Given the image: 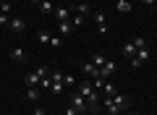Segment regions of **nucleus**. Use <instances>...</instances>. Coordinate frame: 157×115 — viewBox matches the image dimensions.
<instances>
[{
    "label": "nucleus",
    "instance_id": "nucleus-1",
    "mask_svg": "<svg viewBox=\"0 0 157 115\" xmlns=\"http://www.w3.org/2000/svg\"><path fill=\"white\" fill-rule=\"evenodd\" d=\"M78 94L81 97H86V105H89V115L97 110V105H100V92L94 89V84L92 81H81L78 84Z\"/></svg>",
    "mask_w": 157,
    "mask_h": 115
},
{
    "label": "nucleus",
    "instance_id": "nucleus-2",
    "mask_svg": "<svg viewBox=\"0 0 157 115\" xmlns=\"http://www.w3.org/2000/svg\"><path fill=\"white\" fill-rule=\"evenodd\" d=\"M71 105H73V107H76L78 110V113H84V115H89V105H86V97H81V94H73V97H71Z\"/></svg>",
    "mask_w": 157,
    "mask_h": 115
},
{
    "label": "nucleus",
    "instance_id": "nucleus-3",
    "mask_svg": "<svg viewBox=\"0 0 157 115\" xmlns=\"http://www.w3.org/2000/svg\"><path fill=\"white\" fill-rule=\"evenodd\" d=\"M147 60H149V47H141V50H136V55L131 58V66L139 68L141 63H147Z\"/></svg>",
    "mask_w": 157,
    "mask_h": 115
},
{
    "label": "nucleus",
    "instance_id": "nucleus-4",
    "mask_svg": "<svg viewBox=\"0 0 157 115\" xmlns=\"http://www.w3.org/2000/svg\"><path fill=\"white\" fill-rule=\"evenodd\" d=\"M50 76H52V92H55V94H63V92H66V84H63V73H60V71H52Z\"/></svg>",
    "mask_w": 157,
    "mask_h": 115
},
{
    "label": "nucleus",
    "instance_id": "nucleus-5",
    "mask_svg": "<svg viewBox=\"0 0 157 115\" xmlns=\"http://www.w3.org/2000/svg\"><path fill=\"white\" fill-rule=\"evenodd\" d=\"M92 21H94L97 26H100V32H102V34L107 32V16H105L102 11H94V13H92Z\"/></svg>",
    "mask_w": 157,
    "mask_h": 115
},
{
    "label": "nucleus",
    "instance_id": "nucleus-6",
    "mask_svg": "<svg viewBox=\"0 0 157 115\" xmlns=\"http://www.w3.org/2000/svg\"><path fill=\"white\" fill-rule=\"evenodd\" d=\"M113 102L118 105V110H121V113L131 107V97H126V94H115V97H113Z\"/></svg>",
    "mask_w": 157,
    "mask_h": 115
},
{
    "label": "nucleus",
    "instance_id": "nucleus-7",
    "mask_svg": "<svg viewBox=\"0 0 157 115\" xmlns=\"http://www.w3.org/2000/svg\"><path fill=\"white\" fill-rule=\"evenodd\" d=\"M113 73H115V63H113V60H105V66L100 68V79H110Z\"/></svg>",
    "mask_w": 157,
    "mask_h": 115
},
{
    "label": "nucleus",
    "instance_id": "nucleus-8",
    "mask_svg": "<svg viewBox=\"0 0 157 115\" xmlns=\"http://www.w3.org/2000/svg\"><path fill=\"white\" fill-rule=\"evenodd\" d=\"M8 26H11L13 32H16V34H21L24 29H26V21H24L21 16H16V18H11V24H8Z\"/></svg>",
    "mask_w": 157,
    "mask_h": 115
},
{
    "label": "nucleus",
    "instance_id": "nucleus-9",
    "mask_svg": "<svg viewBox=\"0 0 157 115\" xmlns=\"http://www.w3.org/2000/svg\"><path fill=\"white\" fill-rule=\"evenodd\" d=\"M102 105H105L107 115H121V110H118V105L113 102V97H105V99H102Z\"/></svg>",
    "mask_w": 157,
    "mask_h": 115
},
{
    "label": "nucleus",
    "instance_id": "nucleus-10",
    "mask_svg": "<svg viewBox=\"0 0 157 115\" xmlns=\"http://www.w3.org/2000/svg\"><path fill=\"white\" fill-rule=\"evenodd\" d=\"M84 73H86L89 79H100V68H97L92 60H89V63H84Z\"/></svg>",
    "mask_w": 157,
    "mask_h": 115
},
{
    "label": "nucleus",
    "instance_id": "nucleus-11",
    "mask_svg": "<svg viewBox=\"0 0 157 115\" xmlns=\"http://www.w3.org/2000/svg\"><path fill=\"white\" fill-rule=\"evenodd\" d=\"M52 16H55L58 21H68V18H71V8H55Z\"/></svg>",
    "mask_w": 157,
    "mask_h": 115
},
{
    "label": "nucleus",
    "instance_id": "nucleus-12",
    "mask_svg": "<svg viewBox=\"0 0 157 115\" xmlns=\"http://www.w3.org/2000/svg\"><path fill=\"white\" fill-rule=\"evenodd\" d=\"M8 58H11L13 63H24V60H26V58H24V50H21V47H13Z\"/></svg>",
    "mask_w": 157,
    "mask_h": 115
},
{
    "label": "nucleus",
    "instance_id": "nucleus-13",
    "mask_svg": "<svg viewBox=\"0 0 157 115\" xmlns=\"http://www.w3.org/2000/svg\"><path fill=\"white\" fill-rule=\"evenodd\" d=\"M24 81H26V86H37V84L42 81V79L37 76V71H29L26 76H24Z\"/></svg>",
    "mask_w": 157,
    "mask_h": 115
},
{
    "label": "nucleus",
    "instance_id": "nucleus-14",
    "mask_svg": "<svg viewBox=\"0 0 157 115\" xmlns=\"http://www.w3.org/2000/svg\"><path fill=\"white\" fill-rule=\"evenodd\" d=\"M115 6H118L121 13H131V11H134V6H131L128 0H115Z\"/></svg>",
    "mask_w": 157,
    "mask_h": 115
},
{
    "label": "nucleus",
    "instance_id": "nucleus-15",
    "mask_svg": "<svg viewBox=\"0 0 157 115\" xmlns=\"http://www.w3.org/2000/svg\"><path fill=\"white\" fill-rule=\"evenodd\" d=\"M71 11H76V13H81V16H92V8L86 6V3H78V6H73Z\"/></svg>",
    "mask_w": 157,
    "mask_h": 115
},
{
    "label": "nucleus",
    "instance_id": "nucleus-16",
    "mask_svg": "<svg viewBox=\"0 0 157 115\" xmlns=\"http://www.w3.org/2000/svg\"><path fill=\"white\" fill-rule=\"evenodd\" d=\"M58 24H60V37H68V34L73 32V24L71 21H58Z\"/></svg>",
    "mask_w": 157,
    "mask_h": 115
},
{
    "label": "nucleus",
    "instance_id": "nucleus-17",
    "mask_svg": "<svg viewBox=\"0 0 157 115\" xmlns=\"http://www.w3.org/2000/svg\"><path fill=\"white\" fill-rule=\"evenodd\" d=\"M100 92H102V97H115V86H113V84H102V89H100Z\"/></svg>",
    "mask_w": 157,
    "mask_h": 115
},
{
    "label": "nucleus",
    "instance_id": "nucleus-18",
    "mask_svg": "<svg viewBox=\"0 0 157 115\" xmlns=\"http://www.w3.org/2000/svg\"><path fill=\"white\" fill-rule=\"evenodd\" d=\"M39 11H42V13H55V6H52V0H45V3H39Z\"/></svg>",
    "mask_w": 157,
    "mask_h": 115
},
{
    "label": "nucleus",
    "instance_id": "nucleus-19",
    "mask_svg": "<svg viewBox=\"0 0 157 115\" xmlns=\"http://www.w3.org/2000/svg\"><path fill=\"white\" fill-rule=\"evenodd\" d=\"M123 55H126V58H134V55H136V44H134V42L123 44Z\"/></svg>",
    "mask_w": 157,
    "mask_h": 115
},
{
    "label": "nucleus",
    "instance_id": "nucleus-20",
    "mask_svg": "<svg viewBox=\"0 0 157 115\" xmlns=\"http://www.w3.org/2000/svg\"><path fill=\"white\" fill-rule=\"evenodd\" d=\"M105 60H107V58H105V55H102V52H97V55H92V63H94L97 68H102V66H105Z\"/></svg>",
    "mask_w": 157,
    "mask_h": 115
},
{
    "label": "nucleus",
    "instance_id": "nucleus-21",
    "mask_svg": "<svg viewBox=\"0 0 157 115\" xmlns=\"http://www.w3.org/2000/svg\"><path fill=\"white\" fill-rule=\"evenodd\" d=\"M3 13L11 16V3H8V0H0V16H3Z\"/></svg>",
    "mask_w": 157,
    "mask_h": 115
},
{
    "label": "nucleus",
    "instance_id": "nucleus-22",
    "mask_svg": "<svg viewBox=\"0 0 157 115\" xmlns=\"http://www.w3.org/2000/svg\"><path fill=\"white\" fill-rule=\"evenodd\" d=\"M26 99H39V92H37V86H26Z\"/></svg>",
    "mask_w": 157,
    "mask_h": 115
},
{
    "label": "nucleus",
    "instance_id": "nucleus-23",
    "mask_svg": "<svg viewBox=\"0 0 157 115\" xmlns=\"http://www.w3.org/2000/svg\"><path fill=\"white\" fill-rule=\"evenodd\" d=\"M71 24H73V29H78L81 24H84V16H81V13H76V16L71 18Z\"/></svg>",
    "mask_w": 157,
    "mask_h": 115
},
{
    "label": "nucleus",
    "instance_id": "nucleus-24",
    "mask_svg": "<svg viewBox=\"0 0 157 115\" xmlns=\"http://www.w3.org/2000/svg\"><path fill=\"white\" fill-rule=\"evenodd\" d=\"M37 76L39 79H47V76H50V68H47V66H39L37 68Z\"/></svg>",
    "mask_w": 157,
    "mask_h": 115
},
{
    "label": "nucleus",
    "instance_id": "nucleus-25",
    "mask_svg": "<svg viewBox=\"0 0 157 115\" xmlns=\"http://www.w3.org/2000/svg\"><path fill=\"white\" fill-rule=\"evenodd\" d=\"M63 84H66V86H73V84H76V76H71V73H63Z\"/></svg>",
    "mask_w": 157,
    "mask_h": 115
},
{
    "label": "nucleus",
    "instance_id": "nucleus-26",
    "mask_svg": "<svg viewBox=\"0 0 157 115\" xmlns=\"http://www.w3.org/2000/svg\"><path fill=\"white\" fill-rule=\"evenodd\" d=\"M37 39H39L42 44H50V34H47V32H39V34H37Z\"/></svg>",
    "mask_w": 157,
    "mask_h": 115
},
{
    "label": "nucleus",
    "instance_id": "nucleus-27",
    "mask_svg": "<svg viewBox=\"0 0 157 115\" xmlns=\"http://www.w3.org/2000/svg\"><path fill=\"white\" fill-rule=\"evenodd\" d=\"M39 86H42V89H52V76L42 79V81H39Z\"/></svg>",
    "mask_w": 157,
    "mask_h": 115
},
{
    "label": "nucleus",
    "instance_id": "nucleus-28",
    "mask_svg": "<svg viewBox=\"0 0 157 115\" xmlns=\"http://www.w3.org/2000/svg\"><path fill=\"white\" fill-rule=\"evenodd\" d=\"M134 44H136V50H141V47H147V39H144V37H136Z\"/></svg>",
    "mask_w": 157,
    "mask_h": 115
},
{
    "label": "nucleus",
    "instance_id": "nucleus-29",
    "mask_svg": "<svg viewBox=\"0 0 157 115\" xmlns=\"http://www.w3.org/2000/svg\"><path fill=\"white\" fill-rule=\"evenodd\" d=\"M50 44H52V47H60V44H63V37H50Z\"/></svg>",
    "mask_w": 157,
    "mask_h": 115
},
{
    "label": "nucleus",
    "instance_id": "nucleus-30",
    "mask_svg": "<svg viewBox=\"0 0 157 115\" xmlns=\"http://www.w3.org/2000/svg\"><path fill=\"white\" fill-rule=\"evenodd\" d=\"M141 3H144L147 8H155V6H157V0H141Z\"/></svg>",
    "mask_w": 157,
    "mask_h": 115
},
{
    "label": "nucleus",
    "instance_id": "nucleus-31",
    "mask_svg": "<svg viewBox=\"0 0 157 115\" xmlns=\"http://www.w3.org/2000/svg\"><path fill=\"white\" fill-rule=\"evenodd\" d=\"M66 115H78V110H76V107H73V105H71V107L66 110Z\"/></svg>",
    "mask_w": 157,
    "mask_h": 115
},
{
    "label": "nucleus",
    "instance_id": "nucleus-32",
    "mask_svg": "<svg viewBox=\"0 0 157 115\" xmlns=\"http://www.w3.org/2000/svg\"><path fill=\"white\" fill-rule=\"evenodd\" d=\"M34 115H50V113H45V110H34Z\"/></svg>",
    "mask_w": 157,
    "mask_h": 115
},
{
    "label": "nucleus",
    "instance_id": "nucleus-33",
    "mask_svg": "<svg viewBox=\"0 0 157 115\" xmlns=\"http://www.w3.org/2000/svg\"><path fill=\"white\" fill-rule=\"evenodd\" d=\"M29 3H34V6H39V3H45V0H29Z\"/></svg>",
    "mask_w": 157,
    "mask_h": 115
},
{
    "label": "nucleus",
    "instance_id": "nucleus-34",
    "mask_svg": "<svg viewBox=\"0 0 157 115\" xmlns=\"http://www.w3.org/2000/svg\"><path fill=\"white\" fill-rule=\"evenodd\" d=\"M126 115H136V113H131V110H128V113H126Z\"/></svg>",
    "mask_w": 157,
    "mask_h": 115
}]
</instances>
